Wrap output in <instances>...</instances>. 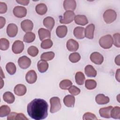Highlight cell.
I'll list each match as a JSON object with an SVG mask.
<instances>
[{"instance_id": "obj_1", "label": "cell", "mask_w": 120, "mask_h": 120, "mask_svg": "<svg viewBox=\"0 0 120 120\" xmlns=\"http://www.w3.org/2000/svg\"><path fill=\"white\" fill-rule=\"evenodd\" d=\"M48 105L47 102L41 98H35L27 105V112L29 116L35 120L45 119L48 116Z\"/></svg>"}, {"instance_id": "obj_2", "label": "cell", "mask_w": 120, "mask_h": 120, "mask_svg": "<svg viewBox=\"0 0 120 120\" xmlns=\"http://www.w3.org/2000/svg\"><path fill=\"white\" fill-rule=\"evenodd\" d=\"M100 46L105 49L112 47L113 44V38L111 35H106L102 37L99 40Z\"/></svg>"}, {"instance_id": "obj_3", "label": "cell", "mask_w": 120, "mask_h": 120, "mask_svg": "<svg viewBox=\"0 0 120 120\" xmlns=\"http://www.w3.org/2000/svg\"><path fill=\"white\" fill-rule=\"evenodd\" d=\"M103 16L105 22L107 24H110L116 20L117 18V13L114 10L109 9L105 11L103 14Z\"/></svg>"}, {"instance_id": "obj_4", "label": "cell", "mask_w": 120, "mask_h": 120, "mask_svg": "<svg viewBox=\"0 0 120 120\" xmlns=\"http://www.w3.org/2000/svg\"><path fill=\"white\" fill-rule=\"evenodd\" d=\"M50 103L51 105L50 112L52 113H53L59 111L61 107V105L59 98L57 97H53L50 98Z\"/></svg>"}, {"instance_id": "obj_5", "label": "cell", "mask_w": 120, "mask_h": 120, "mask_svg": "<svg viewBox=\"0 0 120 120\" xmlns=\"http://www.w3.org/2000/svg\"><path fill=\"white\" fill-rule=\"evenodd\" d=\"M75 17V13L72 11H66L62 17L60 19V22L62 24H69L72 22Z\"/></svg>"}, {"instance_id": "obj_6", "label": "cell", "mask_w": 120, "mask_h": 120, "mask_svg": "<svg viewBox=\"0 0 120 120\" xmlns=\"http://www.w3.org/2000/svg\"><path fill=\"white\" fill-rule=\"evenodd\" d=\"M18 64L21 68L27 69L31 65V60L26 56H22L18 59Z\"/></svg>"}, {"instance_id": "obj_7", "label": "cell", "mask_w": 120, "mask_h": 120, "mask_svg": "<svg viewBox=\"0 0 120 120\" xmlns=\"http://www.w3.org/2000/svg\"><path fill=\"white\" fill-rule=\"evenodd\" d=\"M13 14L15 16L18 18H22L27 15V9L25 7L17 6L15 7L13 10Z\"/></svg>"}, {"instance_id": "obj_8", "label": "cell", "mask_w": 120, "mask_h": 120, "mask_svg": "<svg viewBox=\"0 0 120 120\" xmlns=\"http://www.w3.org/2000/svg\"><path fill=\"white\" fill-rule=\"evenodd\" d=\"M24 44L22 41L21 40L15 41L12 45V50L15 54H19L21 53L24 49Z\"/></svg>"}, {"instance_id": "obj_9", "label": "cell", "mask_w": 120, "mask_h": 120, "mask_svg": "<svg viewBox=\"0 0 120 120\" xmlns=\"http://www.w3.org/2000/svg\"><path fill=\"white\" fill-rule=\"evenodd\" d=\"M90 59L93 63L97 65H101L104 61V57L99 52H95L90 54Z\"/></svg>"}, {"instance_id": "obj_10", "label": "cell", "mask_w": 120, "mask_h": 120, "mask_svg": "<svg viewBox=\"0 0 120 120\" xmlns=\"http://www.w3.org/2000/svg\"><path fill=\"white\" fill-rule=\"evenodd\" d=\"M7 34L11 38L15 37L18 33V27L14 23H9L7 27Z\"/></svg>"}, {"instance_id": "obj_11", "label": "cell", "mask_w": 120, "mask_h": 120, "mask_svg": "<svg viewBox=\"0 0 120 120\" xmlns=\"http://www.w3.org/2000/svg\"><path fill=\"white\" fill-rule=\"evenodd\" d=\"M21 27L23 31L30 32L33 28V23L31 20L26 19L21 22Z\"/></svg>"}, {"instance_id": "obj_12", "label": "cell", "mask_w": 120, "mask_h": 120, "mask_svg": "<svg viewBox=\"0 0 120 120\" xmlns=\"http://www.w3.org/2000/svg\"><path fill=\"white\" fill-rule=\"evenodd\" d=\"M25 79L26 82L29 84L35 83L37 79V75L34 70H29L26 74Z\"/></svg>"}, {"instance_id": "obj_13", "label": "cell", "mask_w": 120, "mask_h": 120, "mask_svg": "<svg viewBox=\"0 0 120 120\" xmlns=\"http://www.w3.org/2000/svg\"><path fill=\"white\" fill-rule=\"evenodd\" d=\"M67 49L70 52H75L79 48V44L73 39H69L66 44Z\"/></svg>"}, {"instance_id": "obj_14", "label": "cell", "mask_w": 120, "mask_h": 120, "mask_svg": "<svg viewBox=\"0 0 120 120\" xmlns=\"http://www.w3.org/2000/svg\"><path fill=\"white\" fill-rule=\"evenodd\" d=\"M14 91L16 95L22 96L26 94L27 88L24 85L22 84H18L15 87Z\"/></svg>"}, {"instance_id": "obj_15", "label": "cell", "mask_w": 120, "mask_h": 120, "mask_svg": "<svg viewBox=\"0 0 120 120\" xmlns=\"http://www.w3.org/2000/svg\"><path fill=\"white\" fill-rule=\"evenodd\" d=\"M95 30V25L93 23L89 24L85 29V37L88 39H93L94 37V32Z\"/></svg>"}, {"instance_id": "obj_16", "label": "cell", "mask_w": 120, "mask_h": 120, "mask_svg": "<svg viewBox=\"0 0 120 120\" xmlns=\"http://www.w3.org/2000/svg\"><path fill=\"white\" fill-rule=\"evenodd\" d=\"M63 7L66 11H73L76 8V1L74 0H65L63 2Z\"/></svg>"}, {"instance_id": "obj_17", "label": "cell", "mask_w": 120, "mask_h": 120, "mask_svg": "<svg viewBox=\"0 0 120 120\" xmlns=\"http://www.w3.org/2000/svg\"><path fill=\"white\" fill-rule=\"evenodd\" d=\"M8 120H28V119L25 117L24 114L22 113H17L16 112H11L8 116Z\"/></svg>"}, {"instance_id": "obj_18", "label": "cell", "mask_w": 120, "mask_h": 120, "mask_svg": "<svg viewBox=\"0 0 120 120\" xmlns=\"http://www.w3.org/2000/svg\"><path fill=\"white\" fill-rule=\"evenodd\" d=\"M95 101L98 105H105L109 102L110 98L103 94H99L96 96Z\"/></svg>"}, {"instance_id": "obj_19", "label": "cell", "mask_w": 120, "mask_h": 120, "mask_svg": "<svg viewBox=\"0 0 120 120\" xmlns=\"http://www.w3.org/2000/svg\"><path fill=\"white\" fill-rule=\"evenodd\" d=\"M84 30L85 29L83 27H76L74 30V35L77 39H83L85 37Z\"/></svg>"}, {"instance_id": "obj_20", "label": "cell", "mask_w": 120, "mask_h": 120, "mask_svg": "<svg viewBox=\"0 0 120 120\" xmlns=\"http://www.w3.org/2000/svg\"><path fill=\"white\" fill-rule=\"evenodd\" d=\"M74 20L75 23L79 25L84 26L88 23L87 18L84 15H76L74 18Z\"/></svg>"}, {"instance_id": "obj_21", "label": "cell", "mask_w": 120, "mask_h": 120, "mask_svg": "<svg viewBox=\"0 0 120 120\" xmlns=\"http://www.w3.org/2000/svg\"><path fill=\"white\" fill-rule=\"evenodd\" d=\"M63 103L67 107H73L75 103V98L72 95H68L64 98Z\"/></svg>"}, {"instance_id": "obj_22", "label": "cell", "mask_w": 120, "mask_h": 120, "mask_svg": "<svg viewBox=\"0 0 120 120\" xmlns=\"http://www.w3.org/2000/svg\"><path fill=\"white\" fill-rule=\"evenodd\" d=\"M38 34L39 39L41 41H43L45 38H51V32L45 28H40L38 31Z\"/></svg>"}, {"instance_id": "obj_23", "label": "cell", "mask_w": 120, "mask_h": 120, "mask_svg": "<svg viewBox=\"0 0 120 120\" xmlns=\"http://www.w3.org/2000/svg\"><path fill=\"white\" fill-rule=\"evenodd\" d=\"M112 108V106L101 108L99 110V113L100 116L105 118H110V112Z\"/></svg>"}, {"instance_id": "obj_24", "label": "cell", "mask_w": 120, "mask_h": 120, "mask_svg": "<svg viewBox=\"0 0 120 120\" xmlns=\"http://www.w3.org/2000/svg\"><path fill=\"white\" fill-rule=\"evenodd\" d=\"M43 22L44 25L50 30H51L52 29L55 24V21L54 19L51 16H48L45 18Z\"/></svg>"}, {"instance_id": "obj_25", "label": "cell", "mask_w": 120, "mask_h": 120, "mask_svg": "<svg viewBox=\"0 0 120 120\" xmlns=\"http://www.w3.org/2000/svg\"><path fill=\"white\" fill-rule=\"evenodd\" d=\"M68 28L65 25H60L57 27L56 30V34L60 38H64L67 34Z\"/></svg>"}, {"instance_id": "obj_26", "label": "cell", "mask_w": 120, "mask_h": 120, "mask_svg": "<svg viewBox=\"0 0 120 120\" xmlns=\"http://www.w3.org/2000/svg\"><path fill=\"white\" fill-rule=\"evenodd\" d=\"M84 72L86 75L89 77H95L97 74L96 70L90 65H88L85 67Z\"/></svg>"}, {"instance_id": "obj_27", "label": "cell", "mask_w": 120, "mask_h": 120, "mask_svg": "<svg viewBox=\"0 0 120 120\" xmlns=\"http://www.w3.org/2000/svg\"><path fill=\"white\" fill-rule=\"evenodd\" d=\"M49 65L48 63L45 60H40L38 61L37 64V67L38 70L39 72L41 73H43L45 72L48 68Z\"/></svg>"}, {"instance_id": "obj_28", "label": "cell", "mask_w": 120, "mask_h": 120, "mask_svg": "<svg viewBox=\"0 0 120 120\" xmlns=\"http://www.w3.org/2000/svg\"><path fill=\"white\" fill-rule=\"evenodd\" d=\"M3 99L8 104H12L15 100V97L12 92L7 91L3 95Z\"/></svg>"}, {"instance_id": "obj_29", "label": "cell", "mask_w": 120, "mask_h": 120, "mask_svg": "<svg viewBox=\"0 0 120 120\" xmlns=\"http://www.w3.org/2000/svg\"><path fill=\"white\" fill-rule=\"evenodd\" d=\"M35 10L38 14L43 15L45 14L47 12V8L45 4L39 3L36 6Z\"/></svg>"}, {"instance_id": "obj_30", "label": "cell", "mask_w": 120, "mask_h": 120, "mask_svg": "<svg viewBox=\"0 0 120 120\" xmlns=\"http://www.w3.org/2000/svg\"><path fill=\"white\" fill-rule=\"evenodd\" d=\"M85 79V76L82 72H77L75 75V80L76 83L79 85H82Z\"/></svg>"}, {"instance_id": "obj_31", "label": "cell", "mask_w": 120, "mask_h": 120, "mask_svg": "<svg viewBox=\"0 0 120 120\" xmlns=\"http://www.w3.org/2000/svg\"><path fill=\"white\" fill-rule=\"evenodd\" d=\"M36 38L35 34L32 32H26L23 37V41L27 43H30L34 41Z\"/></svg>"}, {"instance_id": "obj_32", "label": "cell", "mask_w": 120, "mask_h": 120, "mask_svg": "<svg viewBox=\"0 0 120 120\" xmlns=\"http://www.w3.org/2000/svg\"><path fill=\"white\" fill-rule=\"evenodd\" d=\"M55 54L53 52H47L43 53L40 56V59L45 61H49L53 59Z\"/></svg>"}, {"instance_id": "obj_33", "label": "cell", "mask_w": 120, "mask_h": 120, "mask_svg": "<svg viewBox=\"0 0 120 120\" xmlns=\"http://www.w3.org/2000/svg\"><path fill=\"white\" fill-rule=\"evenodd\" d=\"M111 117L115 119H120V107L119 106H115L112 107L110 112Z\"/></svg>"}, {"instance_id": "obj_34", "label": "cell", "mask_w": 120, "mask_h": 120, "mask_svg": "<svg viewBox=\"0 0 120 120\" xmlns=\"http://www.w3.org/2000/svg\"><path fill=\"white\" fill-rule=\"evenodd\" d=\"M6 69L8 73L11 75L15 74L16 70V68L15 64L11 62H9L6 64Z\"/></svg>"}, {"instance_id": "obj_35", "label": "cell", "mask_w": 120, "mask_h": 120, "mask_svg": "<svg viewBox=\"0 0 120 120\" xmlns=\"http://www.w3.org/2000/svg\"><path fill=\"white\" fill-rule=\"evenodd\" d=\"M10 113V108L7 105H2L0 107V117H4L8 116Z\"/></svg>"}, {"instance_id": "obj_36", "label": "cell", "mask_w": 120, "mask_h": 120, "mask_svg": "<svg viewBox=\"0 0 120 120\" xmlns=\"http://www.w3.org/2000/svg\"><path fill=\"white\" fill-rule=\"evenodd\" d=\"M71 85H72V82L68 79L62 80L59 83L60 88L62 90H68Z\"/></svg>"}, {"instance_id": "obj_37", "label": "cell", "mask_w": 120, "mask_h": 120, "mask_svg": "<svg viewBox=\"0 0 120 120\" xmlns=\"http://www.w3.org/2000/svg\"><path fill=\"white\" fill-rule=\"evenodd\" d=\"M85 86L88 90L94 89L97 86V82L94 80L87 79L85 81Z\"/></svg>"}, {"instance_id": "obj_38", "label": "cell", "mask_w": 120, "mask_h": 120, "mask_svg": "<svg viewBox=\"0 0 120 120\" xmlns=\"http://www.w3.org/2000/svg\"><path fill=\"white\" fill-rule=\"evenodd\" d=\"M9 47V41L5 38H1L0 39V49L1 50L5 51L8 49Z\"/></svg>"}, {"instance_id": "obj_39", "label": "cell", "mask_w": 120, "mask_h": 120, "mask_svg": "<svg viewBox=\"0 0 120 120\" xmlns=\"http://www.w3.org/2000/svg\"><path fill=\"white\" fill-rule=\"evenodd\" d=\"M53 45L52 41L50 38L43 40L41 43V47L44 49H48L52 47Z\"/></svg>"}, {"instance_id": "obj_40", "label": "cell", "mask_w": 120, "mask_h": 120, "mask_svg": "<svg viewBox=\"0 0 120 120\" xmlns=\"http://www.w3.org/2000/svg\"><path fill=\"white\" fill-rule=\"evenodd\" d=\"M81 59V56L78 52H73L69 56V60L72 63L78 62Z\"/></svg>"}, {"instance_id": "obj_41", "label": "cell", "mask_w": 120, "mask_h": 120, "mask_svg": "<svg viewBox=\"0 0 120 120\" xmlns=\"http://www.w3.org/2000/svg\"><path fill=\"white\" fill-rule=\"evenodd\" d=\"M27 52L29 55L32 57H35L38 53V49L35 46H30L28 48Z\"/></svg>"}, {"instance_id": "obj_42", "label": "cell", "mask_w": 120, "mask_h": 120, "mask_svg": "<svg viewBox=\"0 0 120 120\" xmlns=\"http://www.w3.org/2000/svg\"><path fill=\"white\" fill-rule=\"evenodd\" d=\"M69 92L73 96H76L80 94V89L75 85H71L68 89Z\"/></svg>"}, {"instance_id": "obj_43", "label": "cell", "mask_w": 120, "mask_h": 120, "mask_svg": "<svg viewBox=\"0 0 120 120\" xmlns=\"http://www.w3.org/2000/svg\"><path fill=\"white\" fill-rule=\"evenodd\" d=\"M82 119L83 120H98V118L94 114L91 112H87L83 114Z\"/></svg>"}, {"instance_id": "obj_44", "label": "cell", "mask_w": 120, "mask_h": 120, "mask_svg": "<svg viewBox=\"0 0 120 120\" xmlns=\"http://www.w3.org/2000/svg\"><path fill=\"white\" fill-rule=\"evenodd\" d=\"M120 33H115L113 35V38H112L113 44L116 47L118 48L120 47Z\"/></svg>"}, {"instance_id": "obj_45", "label": "cell", "mask_w": 120, "mask_h": 120, "mask_svg": "<svg viewBox=\"0 0 120 120\" xmlns=\"http://www.w3.org/2000/svg\"><path fill=\"white\" fill-rule=\"evenodd\" d=\"M7 11V6L5 2H0V13L4 14Z\"/></svg>"}, {"instance_id": "obj_46", "label": "cell", "mask_w": 120, "mask_h": 120, "mask_svg": "<svg viewBox=\"0 0 120 120\" xmlns=\"http://www.w3.org/2000/svg\"><path fill=\"white\" fill-rule=\"evenodd\" d=\"M16 1L18 3L24 6L28 5L30 2V0H16Z\"/></svg>"}, {"instance_id": "obj_47", "label": "cell", "mask_w": 120, "mask_h": 120, "mask_svg": "<svg viewBox=\"0 0 120 120\" xmlns=\"http://www.w3.org/2000/svg\"><path fill=\"white\" fill-rule=\"evenodd\" d=\"M0 28L2 29L4 26L6 24V19L4 17L2 16L0 17Z\"/></svg>"}, {"instance_id": "obj_48", "label": "cell", "mask_w": 120, "mask_h": 120, "mask_svg": "<svg viewBox=\"0 0 120 120\" xmlns=\"http://www.w3.org/2000/svg\"><path fill=\"white\" fill-rule=\"evenodd\" d=\"M120 55H118L115 58V62L118 66H120Z\"/></svg>"}, {"instance_id": "obj_49", "label": "cell", "mask_w": 120, "mask_h": 120, "mask_svg": "<svg viewBox=\"0 0 120 120\" xmlns=\"http://www.w3.org/2000/svg\"><path fill=\"white\" fill-rule=\"evenodd\" d=\"M120 69H118L115 74V78L119 82H120Z\"/></svg>"}, {"instance_id": "obj_50", "label": "cell", "mask_w": 120, "mask_h": 120, "mask_svg": "<svg viewBox=\"0 0 120 120\" xmlns=\"http://www.w3.org/2000/svg\"><path fill=\"white\" fill-rule=\"evenodd\" d=\"M0 70H1V71H0V78H5L4 74L3 73V71H2V70L1 68H0Z\"/></svg>"}, {"instance_id": "obj_51", "label": "cell", "mask_w": 120, "mask_h": 120, "mask_svg": "<svg viewBox=\"0 0 120 120\" xmlns=\"http://www.w3.org/2000/svg\"><path fill=\"white\" fill-rule=\"evenodd\" d=\"M0 82H1V86H0V89H2V88L3 87V85H4V81H3L2 80V78H0Z\"/></svg>"}]
</instances>
